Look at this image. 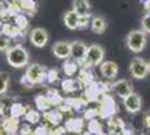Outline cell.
<instances>
[{
	"mask_svg": "<svg viewBox=\"0 0 150 135\" xmlns=\"http://www.w3.org/2000/svg\"><path fill=\"white\" fill-rule=\"evenodd\" d=\"M99 116V108H86L84 111V119L93 121L96 119V117Z\"/></svg>",
	"mask_w": 150,
	"mask_h": 135,
	"instance_id": "cell-37",
	"label": "cell"
},
{
	"mask_svg": "<svg viewBox=\"0 0 150 135\" xmlns=\"http://www.w3.org/2000/svg\"><path fill=\"white\" fill-rule=\"evenodd\" d=\"M144 125L147 129H150V113H146L144 115Z\"/></svg>",
	"mask_w": 150,
	"mask_h": 135,
	"instance_id": "cell-42",
	"label": "cell"
},
{
	"mask_svg": "<svg viewBox=\"0 0 150 135\" xmlns=\"http://www.w3.org/2000/svg\"><path fill=\"white\" fill-rule=\"evenodd\" d=\"M81 88H86L88 84H91L94 81V74L91 71V68H82L79 70V76L76 78Z\"/></svg>",
	"mask_w": 150,
	"mask_h": 135,
	"instance_id": "cell-19",
	"label": "cell"
},
{
	"mask_svg": "<svg viewBox=\"0 0 150 135\" xmlns=\"http://www.w3.org/2000/svg\"><path fill=\"white\" fill-rule=\"evenodd\" d=\"M9 87V74L7 72H0V95H4Z\"/></svg>",
	"mask_w": 150,
	"mask_h": 135,
	"instance_id": "cell-34",
	"label": "cell"
},
{
	"mask_svg": "<svg viewBox=\"0 0 150 135\" xmlns=\"http://www.w3.org/2000/svg\"><path fill=\"white\" fill-rule=\"evenodd\" d=\"M0 32L5 34L7 37H9L10 39H23L25 36V32H21L17 26L15 24H11V23H5L2 25V28Z\"/></svg>",
	"mask_w": 150,
	"mask_h": 135,
	"instance_id": "cell-18",
	"label": "cell"
},
{
	"mask_svg": "<svg viewBox=\"0 0 150 135\" xmlns=\"http://www.w3.org/2000/svg\"><path fill=\"white\" fill-rule=\"evenodd\" d=\"M86 52H88V46L84 42L82 41L71 42V58L79 64L80 69L85 66Z\"/></svg>",
	"mask_w": 150,
	"mask_h": 135,
	"instance_id": "cell-8",
	"label": "cell"
},
{
	"mask_svg": "<svg viewBox=\"0 0 150 135\" xmlns=\"http://www.w3.org/2000/svg\"><path fill=\"white\" fill-rule=\"evenodd\" d=\"M81 135H91V134H90V133H88V132H84V133H82Z\"/></svg>",
	"mask_w": 150,
	"mask_h": 135,
	"instance_id": "cell-47",
	"label": "cell"
},
{
	"mask_svg": "<svg viewBox=\"0 0 150 135\" xmlns=\"http://www.w3.org/2000/svg\"><path fill=\"white\" fill-rule=\"evenodd\" d=\"M100 106H99V116L102 119H110L115 116L118 111L117 103L111 95L106 94L100 99Z\"/></svg>",
	"mask_w": 150,
	"mask_h": 135,
	"instance_id": "cell-6",
	"label": "cell"
},
{
	"mask_svg": "<svg viewBox=\"0 0 150 135\" xmlns=\"http://www.w3.org/2000/svg\"><path fill=\"white\" fill-rule=\"evenodd\" d=\"M119 135H133V132H132L131 129H125L123 132H121Z\"/></svg>",
	"mask_w": 150,
	"mask_h": 135,
	"instance_id": "cell-45",
	"label": "cell"
},
{
	"mask_svg": "<svg viewBox=\"0 0 150 135\" xmlns=\"http://www.w3.org/2000/svg\"><path fill=\"white\" fill-rule=\"evenodd\" d=\"M52 52L56 58L67 60L71 56V43L66 41L55 42L52 46Z\"/></svg>",
	"mask_w": 150,
	"mask_h": 135,
	"instance_id": "cell-13",
	"label": "cell"
},
{
	"mask_svg": "<svg viewBox=\"0 0 150 135\" xmlns=\"http://www.w3.org/2000/svg\"><path fill=\"white\" fill-rule=\"evenodd\" d=\"M88 100L84 97H67L64 99L63 104L58 107L62 113H83L86 109Z\"/></svg>",
	"mask_w": 150,
	"mask_h": 135,
	"instance_id": "cell-5",
	"label": "cell"
},
{
	"mask_svg": "<svg viewBox=\"0 0 150 135\" xmlns=\"http://www.w3.org/2000/svg\"><path fill=\"white\" fill-rule=\"evenodd\" d=\"M2 129L6 135H17L19 132V118L8 116L2 119Z\"/></svg>",
	"mask_w": 150,
	"mask_h": 135,
	"instance_id": "cell-16",
	"label": "cell"
},
{
	"mask_svg": "<svg viewBox=\"0 0 150 135\" xmlns=\"http://www.w3.org/2000/svg\"><path fill=\"white\" fill-rule=\"evenodd\" d=\"M13 24L18 27L21 32H25V29L28 27L29 23H28V18L25 14H18L13 17Z\"/></svg>",
	"mask_w": 150,
	"mask_h": 135,
	"instance_id": "cell-31",
	"label": "cell"
},
{
	"mask_svg": "<svg viewBox=\"0 0 150 135\" xmlns=\"http://www.w3.org/2000/svg\"><path fill=\"white\" fill-rule=\"evenodd\" d=\"M84 118L81 117H71L66 122L64 127L66 129V132L69 133H74V134H82L83 129H84Z\"/></svg>",
	"mask_w": 150,
	"mask_h": 135,
	"instance_id": "cell-15",
	"label": "cell"
},
{
	"mask_svg": "<svg viewBox=\"0 0 150 135\" xmlns=\"http://www.w3.org/2000/svg\"><path fill=\"white\" fill-rule=\"evenodd\" d=\"M123 104H125V109L128 110L129 113L136 114V113H139L140 109H141L142 100H141V98L138 94L132 92L131 95H129L127 98L123 99Z\"/></svg>",
	"mask_w": 150,
	"mask_h": 135,
	"instance_id": "cell-14",
	"label": "cell"
},
{
	"mask_svg": "<svg viewBox=\"0 0 150 135\" xmlns=\"http://www.w3.org/2000/svg\"><path fill=\"white\" fill-rule=\"evenodd\" d=\"M147 44V35L142 29H134L127 35V45L133 53H140L144 51Z\"/></svg>",
	"mask_w": 150,
	"mask_h": 135,
	"instance_id": "cell-4",
	"label": "cell"
},
{
	"mask_svg": "<svg viewBox=\"0 0 150 135\" xmlns=\"http://www.w3.org/2000/svg\"><path fill=\"white\" fill-rule=\"evenodd\" d=\"M144 9H146V11H147V14H150V0L144 1Z\"/></svg>",
	"mask_w": 150,
	"mask_h": 135,
	"instance_id": "cell-44",
	"label": "cell"
},
{
	"mask_svg": "<svg viewBox=\"0 0 150 135\" xmlns=\"http://www.w3.org/2000/svg\"><path fill=\"white\" fill-rule=\"evenodd\" d=\"M73 11L76 13V15L80 16H85V15H90V10H91V5L88 1L85 0H74L73 1Z\"/></svg>",
	"mask_w": 150,
	"mask_h": 135,
	"instance_id": "cell-21",
	"label": "cell"
},
{
	"mask_svg": "<svg viewBox=\"0 0 150 135\" xmlns=\"http://www.w3.org/2000/svg\"><path fill=\"white\" fill-rule=\"evenodd\" d=\"M125 129V122L119 118V117H112L108 121V131L109 134L111 135H119L121 132H123Z\"/></svg>",
	"mask_w": 150,
	"mask_h": 135,
	"instance_id": "cell-20",
	"label": "cell"
},
{
	"mask_svg": "<svg viewBox=\"0 0 150 135\" xmlns=\"http://www.w3.org/2000/svg\"><path fill=\"white\" fill-rule=\"evenodd\" d=\"M91 20H92V14L85 15V16H80L79 20H77V28L79 29L88 28V26L91 24Z\"/></svg>",
	"mask_w": 150,
	"mask_h": 135,
	"instance_id": "cell-35",
	"label": "cell"
},
{
	"mask_svg": "<svg viewBox=\"0 0 150 135\" xmlns=\"http://www.w3.org/2000/svg\"><path fill=\"white\" fill-rule=\"evenodd\" d=\"M0 135H6L5 132H4V129H2V124L0 123Z\"/></svg>",
	"mask_w": 150,
	"mask_h": 135,
	"instance_id": "cell-46",
	"label": "cell"
},
{
	"mask_svg": "<svg viewBox=\"0 0 150 135\" xmlns=\"http://www.w3.org/2000/svg\"><path fill=\"white\" fill-rule=\"evenodd\" d=\"M59 80V71L58 69H50V70H46L45 73V79H44V84H55L56 81Z\"/></svg>",
	"mask_w": 150,
	"mask_h": 135,
	"instance_id": "cell-32",
	"label": "cell"
},
{
	"mask_svg": "<svg viewBox=\"0 0 150 135\" xmlns=\"http://www.w3.org/2000/svg\"><path fill=\"white\" fill-rule=\"evenodd\" d=\"M30 42L31 44L36 47H44L45 45L48 42V33L46 29L42 28V27H37L34 28L30 32Z\"/></svg>",
	"mask_w": 150,
	"mask_h": 135,
	"instance_id": "cell-11",
	"label": "cell"
},
{
	"mask_svg": "<svg viewBox=\"0 0 150 135\" xmlns=\"http://www.w3.org/2000/svg\"><path fill=\"white\" fill-rule=\"evenodd\" d=\"M24 117H25L26 122H28L29 124H37V123H39L40 119H42L40 113H39L38 110L33 109V108H29Z\"/></svg>",
	"mask_w": 150,
	"mask_h": 135,
	"instance_id": "cell-33",
	"label": "cell"
},
{
	"mask_svg": "<svg viewBox=\"0 0 150 135\" xmlns=\"http://www.w3.org/2000/svg\"><path fill=\"white\" fill-rule=\"evenodd\" d=\"M45 73H46V68L44 65L39 63H33L27 68L26 73L20 80V84L27 88H30L34 84H44Z\"/></svg>",
	"mask_w": 150,
	"mask_h": 135,
	"instance_id": "cell-1",
	"label": "cell"
},
{
	"mask_svg": "<svg viewBox=\"0 0 150 135\" xmlns=\"http://www.w3.org/2000/svg\"><path fill=\"white\" fill-rule=\"evenodd\" d=\"M77 20H79V16L73 10L66 11L63 16L64 25L69 29H77Z\"/></svg>",
	"mask_w": 150,
	"mask_h": 135,
	"instance_id": "cell-26",
	"label": "cell"
},
{
	"mask_svg": "<svg viewBox=\"0 0 150 135\" xmlns=\"http://www.w3.org/2000/svg\"><path fill=\"white\" fill-rule=\"evenodd\" d=\"M130 73L134 79H144L150 72L149 62L141 58H134L130 63Z\"/></svg>",
	"mask_w": 150,
	"mask_h": 135,
	"instance_id": "cell-9",
	"label": "cell"
},
{
	"mask_svg": "<svg viewBox=\"0 0 150 135\" xmlns=\"http://www.w3.org/2000/svg\"><path fill=\"white\" fill-rule=\"evenodd\" d=\"M91 28L93 33L101 35L105 32L106 29V21L103 17L101 16H93L92 20H91Z\"/></svg>",
	"mask_w": 150,
	"mask_h": 135,
	"instance_id": "cell-25",
	"label": "cell"
},
{
	"mask_svg": "<svg viewBox=\"0 0 150 135\" xmlns=\"http://www.w3.org/2000/svg\"><path fill=\"white\" fill-rule=\"evenodd\" d=\"M2 25H4V24H2V21L0 20V31H1V28H2Z\"/></svg>",
	"mask_w": 150,
	"mask_h": 135,
	"instance_id": "cell-48",
	"label": "cell"
},
{
	"mask_svg": "<svg viewBox=\"0 0 150 135\" xmlns=\"http://www.w3.org/2000/svg\"><path fill=\"white\" fill-rule=\"evenodd\" d=\"M50 129V127H47L46 125H39L34 129V135H48Z\"/></svg>",
	"mask_w": 150,
	"mask_h": 135,
	"instance_id": "cell-39",
	"label": "cell"
},
{
	"mask_svg": "<svg viewBox=\"0 0 150 135\" xmlns=\"http://www.w3.org/2000/svg\"><path fill=\"white\" fill-rule=\"evenodd\" d=\"M103 58H104V50L100 44L90 45L88 46L86 60H85L84 68H92V66L102 64Z\"/></svg>",
	"mask_w": 150,
	"mask_h": 135,
	"instance_id": "cell-7",
	"label": "cell"
},
{
	"mask_svg": "<svg viewBox=\"0 0 150 135\" xmlns=\"http://www.w3.org/2000/svg\"><path fill=\"white\" fill-rule=\"evenodd\" d=\"M19 135H34V129L29 125H21L19 127Z\"/></svg>",
	"mask_w": 150,
	"mask_h": 135,
	"instance_id": "cell-40",
	"label": "cell"
},
{
	"mask_svg": "<svg viewBox=\"0 0 150 135\" xmlns=\"http://www.w3.org/2000/svg\"><path fill=\"white\" fill-rule=\"evenodd\" d=\"M43 119L45 121L47 127L50 126V129L53 127H56L59 126V124L63 119V113L58 108H54V109H50L46 113H43Z\"/></svg>",
	"mask_w": 150,
	"mask_h": 135,
	"instance_id": "cell-12",
	"label": "cell"
},
{
	"mask_svg": "<svg viewBox=\"0 0 150 135\" xmlns=\"http://www.w3.org/2000/svg\"><path fill=\"white\" fill-rule=\"evenodd\" d=\"M45 96L47 97V99L50 100V103L52 106H54V107H56L58 108L61 105L63 104L64 101V97L61 96V94H59V91L55 88H50L46 91V94H45Z\"/></svg>",
	"mask_w": 150,
	"mask_h": 135,
	"instance_id": "cell-23",
	"label": "cell"
},
{
	"mask_svg": "<svg viewBox=\"0 0 150 135\" xmlns=\"http://www.w3.org/2000/svg\"><path fill=\"white\" fill-rule=\"evenodd\" d=\"M141 27L144 33L150 34V14H146L141 19Z\"/></svg>",
	"mask_w": 150,
	"mask_h": 135,
	"instance_id": "cell-38",
	"label": "cell"
},
{
	"mask_svg": "<svg viewBox=\"0 0 150 135\" xmlns=\"http://www.w3.org/2000/svg\"><path fill=\"white\" fill-rule=\"evenodd\" d=\"M7 54V62L13 68H24L29 62V53L23 45L16 44L11 46Z\"/></svg>",
	"mask_w": 150,
	"mask_h": 135,
	"instance_id": "cell-2",
	"label": "cell"
},
{
	"mask_svg": "<svg viewBox=\"0 0 150 135\" xmlns=\"http://www.w3.org/2000/svg\"><path fill=\"white\" fill-rule=\"evenodd\" d=\"M66 129L64 126H56L50 129V134L48 135H65Z\"/></svg>",
	"mask_w": 150,
	"mask_h": 135,
	"instance_id": "cell-41",
	"label": "cell"
},
{
	"mask_svg": "<svg viewBox=\"0 0 150 135\" xmlns=\"http://www.w3.org/2000/svg\"><path fill=\"white\" fill-rule=\"evenodd\" d=\"M88 132L91 135H101L103 132V125L98 119L90 121L88 124Z\"/></svg>",
	"mask_w": 150,
	"mask_h": 135,
	"instance_id": "cell-30",
	"label": "cell"
},
{
	"mask_svg": "<svg viewBox=\"0 0 150 135\" xmlns=\"http://www.w3.org/2000/svg\"><path fill=\"white\" fill-rule=\"evenodd\" d=\"M111 90V84H105L103 81H95L94 80L91 84L84 89V98L88 100V103H94V101H100L102 97L109 94Z\"/></svg>",
	"mask_w": 150,
	"mask_h": 135,
	"instance_id": "cell-3",
	"label": "cell"
},
{
	"mask_svg": "<svg viewBox=\"0 0 150 135\" xmlns=\"http://www.w3.org/2000/svg\"><path fill=\"white\" fill-rule=\"evenodd\" d=\"M18 2L23 14L34 16L35 14L37 13V5H36L35 1H33V0H20Z\"/></svg>",
	"mask_w": 150,
	"mask_h": 135,
	"instance_id": "cell-28",
	"label": "cell"
},
{
	"mask_svg": "<svg viewBox=\"0 0 150 135\" xmlns=\"http://www.w3.org/2000/svg\"><path fill=\"white\" fill-rule=\"evenodd\" d=\"M5 110H6V104L0 101V119H1V122H2V119L6 117V116H5Z\"/></svg>",
	"mask_w": 150,
	"mask_h": 135,
	"instance_id": "cell-43",
	"label": "cell"
},
{
	"mask_svg": "<svg viewBox=\"0 0 150 135\" xmlns=\"http://www.w3.org/2000/svg\"><path fill=\"white\" fill-rule=\"evenodd\" d=\"M10 43H11V39L0 32V51H8L11 47Z\"/></svg>",
	"mask_w": 150,
	"mask_h": 135,
	"instance_id": "cell-36",
	"label": "cell"
},
{
	"mask_svg": "<svg viewBox=\"0 0 150 135\" xmlns=\"http://www.w3.org/2000/svg\"><path fill=\"white\" fill-rule=\"evenodd\" d=\"M101 74L106 79H114L118 76L119 72V65L113 61H104L100 65Z\"/></svg>",
	"mask_w": 150,
	"mask_h": 135,
	"instance_id": "cell-17",
	"label": "cell"
},
{
	"mask_svg": "<svg viewBox=\"0 0 150 135\" xmlns=\"http://www.w3.org/2000/svg\"><path fill=\"white\" fill-rule=\"evenodd\" d=\"M35 100V104H36V107H37L38 111H43V113H46L48 110L52 109V105H50V100L47 99V97L45 95H42V94H38L35 96L34 98Z\"/></svg>",
	"mask_w": 150,
	"mask_h": 135,
	"instance_id": "cell-27",
	"label": "cell"
},
{
	"mask_svg": "<svg viewBox=\"0 0 150 135\" xmlns=\"http://www.w3.org/2000/svg\"><path fill=\"white\" fill-rule=\"evenodd\" d=\"M62 89L65 94H74L76 91L81 89V86L79 84V81L74 78H66L62 80Z\"/></svg>",
	"mask_w": 150,
	"mask_h": 135,
	"instance_id": "cell-22",
	"label": "cell"
},
{
	"mask_svg": "<svg viewBox=\"0 0 150 135\" xmlns=\"http://www.w3.org/2000/svg\"><path fill=\"white\" fill-rule=\"evenodd\" d=\"M30 107H28V106H26L24 104L21 103H13L11 106H10V108H9V111H10V116H13V117H16V118H19V117H21V116H25L26 113L28 111Z\"/></svg>",
	"mask_w": 150,
	"mask_h": 135,
	"instance_id": "cell-29",
	"label": "cell"
},
{
	"mask_svg": "<svg viewBox=\"0 0 150 135\" xmlns=\"http://www.w3.org/2000/svg\"><path fill=\"white\" fill-rule=\"evenodd\" d=\"M149 70H150V62H149Z\"/></svg>",
	"mask_w": 150,
	"mask_h": 135,
	"instance_id": "cell-50",
	"label": "cell"
},
{
	"mask_svg": "<svg viewBox=\"0 0 150 135\" xmlns=\"http://www.w3.org/2000/svg\"><path fill=\"white\" fill-rule=\"evenodd\" d=\"M79 70H80V66L74 60L67 59V60L64 61V63H63V72L67 78L74 77L75 74L79 72Z\"/></svg>",
	"mask_w": 150,
	"mask_h": 135,
	"instance_id": "cell-24",
	"label": "cell"
},
{
	"mask_svg": "<svg viewBox=\"0 0 150 135\" xmlns=\"http://www.w3.org/2000/svg\"><path fill=\"white\" fill-rule=\"evenodd\" d=\"M111 90H113L118 96L123 99L133 92L132 84L127 79H121V80H118V81L111 84Z\"/></svg>",
	"mask_w": 150,
	"mask_h": 135,
	"instance_id": "cell-10",
	"label": "cell"
},
{
	"mask_svg": "<svg viewBox=\"0 0 150 135\" xmlns=\"http://www.w3.org/2000/svg\"><path fill=\"white\" fill-rule=\"evenodd\" d=\"M141 135H146V134H141Z\"/></svg>",
	"mask_w": 150,
	"mask_h": 135,
	"instance_id": "cell-51",
	"label": "cell"
},
{
	"mask_svg": "<svg viewBox=\"0 0 150 135\" xmlns=\"http://www.w3.org/2000/svg\"><path fill=\"white\" fill-rule=\"evenodd\" d=\"M101 135H111V134H109V133H102Z\"/></svg>",
	"mask_w": 150,
	"mask_h": 135,
	"instance_id": "cell-49",
	"label": "cell"
}]
</instances>
